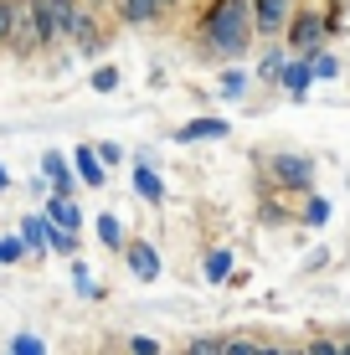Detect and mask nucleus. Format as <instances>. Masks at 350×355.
Segmentation results:
<instances>
[{
  "label": "nucleus",
  "mask_w": 350,
  "mask_h": 355,
  "mask_svg": "<svg viewBox=\"0 0 350 355\" xmlns=\"http://www.w3.org/2000/svg\"><path fill=\"white\" fill-rule=\"evenodd\" d=\"M196 46L216 67L252 57V46H258V31H252V0H216L207 16L196 21Z\"/></svg>",
  "instance_id": "f257e3e1"
},
{
  "label": "nucleus",
  "mask_w": 350,
  "mask_h": 355,
  "mask_svg": "<svg viewBox=\"0 0 350 355\" xmlns=\"http://www.w3.org/2000/svg\"><path fill=\"white\" fill-rule=\"evenodd\" d=\"M263 165H268V186L294 191V196L315 191V155H304V150H273Z\"/></svg>",
  "instance_id": "f03ea898"
},
{
  "label": "nucleus",
  "mask_w": 350,
  "mask_h": 355,
  "mask_svg": "<svg viewBox=\"0 0 350 355\" xmlns=\"http://www.w3.org/2000/svg\"><path fill=\"white\" fill-rule=\"evenodd\" d=\"M330 42V10L320 6H299L288 16V31H283V46L288 52H315V46Z\"/></svg>",
  "instance_id": "7ed1b4c3"
},
{
  "label": "nucleus",
  "mask_w": 350,
  "mask_h": 355,
  "mask_svg": "<svg viewBox=\"0 0 350 355\" xmlns=\"http://www.w3.org/2000/svg\"><path fill=\"white\" fill-rule=\"evenodd\" d=\"M294 10H299V0H252V31H258V42H283Z\"/></svg>",
  "instance_id": "20e7f679"
},
{
  "label": "nucleus",
  "mask_w": 350,
  "mask_h": 355,
  "mask_svg": "<svg viewBox=\"0 0 350 355\" xmlns=\"http://www.w3.org/2000/svg\"><path fill=\"white\" fill-rule=\"evenodd\" d=\"M279 88H283L288 103H304V98H309V88H315V67H309V57H304V52H294V57L283 62Z\"/></svg>",
  "instance_id": "39448f33"
},
{
  "label": "nucleus",
  "mask_w": 350,
  "mask_h": 355,
  "mask_svg": "<svg viewBox=\"0 0 350 355\" xmlns=\"http://www.w3.org/2000/svg\"><path fill=\"white\" fill-rule=\"evenodd\" d=\"M227 134H232V124L222 114H196L175 129V144H211V139H227Z\"/></svg>",
  "instance_id": "423d86ee"
},
{
  "label": "nucleus",
  "mask_w": 350,
  "mask_h": 355,
  "mask_svg": "<svg viewBox=\"0 0 350 355\" xmlns=\"http://www.w3.org/2000/svg\"><path fill=\"white\" fill-rule=\"evenodd\" d=\"M124 263H129V273L139 278V284H155L160 278V248L155 242H144V237H134V242H124Z\"/></svg>",
  "instance_id": "0eeeda50"
},
{
  "label": "nucleus",
  "mask_w": 350,
  "mask_h": 355,
  "mask_svg": "<svg viewBox=\"0 0 350 355\" xmlns=\"http://www.w3.org/2000/svg\"><path fill=\"white\" fill-rule=\"evenodd\" d=\"M42 175H46V186H52V196H78V170H72V160L62 150H46L42 155Z\"/></svg>",
  "instance_id": "6e6552de"
},
{
  "label": "nucleus",
  "mask_w": 350,
  "mask_h": 355,
  "mask_svg": "<svg viewBox=\"0 0 350 355\" xmlns=\"http://www.w3.org/2000/svg\"><path fill=\"white\" fill-rule=\"evenodd\" d=\"M180 0H119V21L124 26H155L160 16H170Z\"/></svg>",
  "instance_id": "1a4fd4ad"
},
{
  "label": "nucleus",
  "mask_w": 350,
  "mask_h": 355,
  "mask_svg": "<svg viewBox=\"0 0 350 355\" xmlns=\"http://www.w3.org/2000/svg\"><path fill=\"white\" fill-rule=\"evenodd\" d=\"M247 88H252V67H243V62L216 67V98H227V103H243Z\"/></svg>",
  "instance_id": "9d476101"
},
{
  "label": "nucleus",
  "mask_w": 350,
  "mask_h": 355,
  "mask_svg": "<svg viewBox=\"0 0 350 355\" xmlns=\"http://www.w3.org/2000/svg\"><path fill=\"white\" fill-rule=\"evenodd\" d=\"M134 196H139V201H150V206L165 201V175L155 170L150 155H139V160H134Z\"/></svg>",
  "instance_id": "9b49d317"
},
{
  "label": "nucleus",
  "mask_w": 350,
  "mask_h": 355,
  "mask_svg": "<svg viewBox=\"0 0 350 355\" xmlns=\"http://www.w3.org/2000/svg\"><path fill=\"white\" fill-rule=\"evenodd\" d=\"M72 170H78V180H82V186H93V191L108 186V165L98 160L93 144H78V150H72Z\"/></svg>",
  "instance_id": "f8f14e48"
},
{
  "label": "nucleus",
  "mask_w": 350,
  "mask_h": 355,
  "mask_svg": "<svg viewBox=\"0 0 350 355\" xmlns=\"http://www.w3.org/2000/svg\"><path fill=\"white\" fill-rule=\"evenodd\" d=\"M288 57H294V52H288L283 42H263L258 62H252V78H258V83H273V88H279V72H283Z\"/></svg>",
  "instance_id": "ddd939ff"
},
{
  "label": "nucleus",
  "mask_w": 350,
  "mask_h": 355,
  "mask_svg": "<svg viewBox=\"0 0 350 355\" xmlns=\"http://www.w3.org/2000/svg\"><path fill=\"white\" fill-rule=\"evenodd\" d=\"M46 222L52 227H62V232H78L82 227V206H78V196H46Z\"/></svg>",
  "instance_id": "4468645a"
},
{
  "label": "nucleus",
  "mask_w": 350,
  "mask_h": 355,
  "mask_svg": "<svg viewBox=\"0 0 350 355\" xmlns=\"http://www.w3.org/2000/svg\"><path fill=\"white\" fill-rule=\"evenodd\" d=\"M93 227H98V242L108 252H124V242H129V232H124V216H114V211H103V216H93Z\"/></svg>",
  "instance_id": "2eb2a0df"
},
{
  "label": "nucleus",
  "mask_w": 350,
  "mask_h": 355,
  "mask_svg": "<svg viewBox=\"0 0 350 355\" xmlns=\"http://www.w3.org/2000/svg\"><path fill=\"white\" fill-rule=\"evenodd\" d=\"M46 237H52V222L42 216H21V242H26V252H46Z\"/></svg>",
  "instance_id": "dca6fc26"
},
{
  "label": "nucleus",
  "mask_w": 350,
  "mask_h": 355,
  "mask_svg": "<svg viewBox=\"0 0 350 355\" xmlns=\"http://www.w3.org/2000/svg\"><path fill=\"white\" fill-rule=\"evenodd\" d=\"M304 57H309V67H315V83H335L345 72V62L330 52V46H315V52H304Z\"/></svg>",
  "instance_id": "f3484780"
},
{
  "label": "nucleus",
  "mask_w": 350,
  "mask_h": 355,
  "mask_svg": "<svg viewBox=\"0 0 350 355\" xmlns=\"http://www.w3.org/2000/svg\"><path fill=\"white\" fill-rule=\"evenodd\" d=\"M232 248H211L207 252V263H201V273H207V284H227V278H232Z\"/></svg>",
  "instance_id": "a211bd4d"
},
{
  "label": "nucleus",
  "mask_w": 350,
  "mask_h": 355,
  "mask_svg": "<svg viewBox=\"0 0 350 355\" xmlns=\"http://www.w3.org/2000/svg\"><path fill=\"white\" fill-rule=\"evenodd\" d=\"M21 21H26V0H0V46H10Z\"/></svg>",
  "instance_id": "6ab92c4d"
},
{
  "label": "nucleus",
  "mask_w": 350,
  "mask_h": 355,
  "mask_svg": "<svg viewBox=\"0 0 350 355\" xmlns=\"http://www.w3.org/2000/svg\"><path fill=\"white\" fill-rule=\"evenodd\" d=\"M299 222H304V227H324V222H330V201L309 191V201H304V211H299Z\"/></svg>",
  "instance_id": "aec40b11"
},
{
  "label": "nucleus",
  "mask_w": 350,
  "mask_h": 355,
  "mask_svg": "<svg viewBox=\"0 0 350 355\" xmlns=\"http://www.w3.org/2000/svg\"><path fill=\"white\" fill-rule=\"evenodd\" d=\"M180 355H227V340H222V335H196Z\"/></svg>",
  "instance_id": "412c9836"
},
{
  "label": "nucleus",
  "mask_w": 350,
  "mask_h": 355,
  "mask_svg": "<svg viewBox=\"0 0 350 355\" xmlns=\"http://www.w3.org/2000/svg\"><path fill=\"white\" fill-rule=\"evenodd\" d=\"M88 83H93V93H114V88H119V67H114V62H98Z\"/></svg>",
  "instance_id": "4be33fe9"
},
{
  "label": "nucleus",
  "mask_w": 350,
  "mask_h": 355,
  "mask_svg": "<svg viewBox=\"0 0 350 355\" xmlns=\"http://www.w3.org/2000/svg\"><path fill=\"white\" fill-rule=\"evenodd\" d=\"M46 252H62V258H72V252H78V232L52 227V237H46Z\"/></svg>",
  "instance_id": "5701e85b"
},
{
  "label": "nucleus",
  "mask_w": 350,
  "mask_h": 355,
  "mask_svg": "<svg viewBox=\"0 0 350 355\" xmlns=\"http://www.w3.org/2000/svg\"><path fill=\"white\" fill-rule=\"evenodd\" d=\"M26 258V242H21V232L16 237H0V268H10V263H21Z\"/></svg>",
  "instance_id": "b1692460"
},
{
  "label": "nucleus",
  "mask_w": 350,
  "mask_h": 355,
  "mask_svg": "<svg viewBox=\"0 0 350 355\" xmlns=\"http://www.w3.org/2000/svg\"><path fill=\"white\" fill-rule=\"evenodd\" d=\"M10 355H46V345H42V335H16L10 340Z\"/></svg>",
  "instance_id": "393cba45"
},
{
  "label": "nucleus",
  "mask_w": 350,
  "mask_h": 355,
  "mask_svg": "<svg viewBox=\"0 0 350 355\" xmlns=\"http://www.w3.org/2000/svg\"><path fill=\"white\" fill-rule=\"evenodd\" d=\"M93 150H98V160H103L108 170H114V165H124V144H114V139H98Z\"/></svg>",
  "instance_id": "a878e982"
},
{
  "label": "nucleus",
  "mask_w": 350,
  "mask_h": 355,
  "mask_svg": "<svg viewBox=\"0 0 350 355\" xmlns=\"http://www.w3.org/2000/svg\"><path fill=\"white\" fill-rule=\"evenodd\" d=\"M129 355H165V350H160L155 335H134V340H129Z\"/></svg>",
  "instance_id": "bb28decb"
},
{
  "label": "nucleus",
  "mask_w": 350,
  "mask_h": 355,
  "mask_svg": "<svg viewBox=\"0 0 350 355\" xmlns=\"http://www.w3.org/2000/svg\"><path fill=\"white\" fill-rule=\"evenodd\" d=\"M304 355H340V340H330V335H320V340H309Z\"/></svg>",
  "instance_id": "cd10ccee"
},
{
  "label": "nucleus",
  "mask_w": 350,
  "mask_h": 355,
  "mask_svg": "<svg viewBox=\"0 0 350 355\" xmlns=\"http://www.w3.org/2000/svg\"><path fill=\"white\" fill-rule=\"evenodd\" d=\"M72 284H78V293H98V288H93V278H88V268H82L78 258H72Z\"/></svg>",
  "instance_id": "c85d7f7f"
},
{
  "label": "nucleus",
  "mask_w": 350,
  "mask_h": 355,
  "mask_svg": "<svg viewBox=\"0 0 350 355\" xmlns=\"http://www.w3.org/2000/svg\"><path fill=\"white\" fill-rule=\"evenodd\" d=\"M258 350V340H247V335H232L227 340V355H252Z\"/></svg>",
  "instance_id": "c756f323"
},
{
  "label": "nucleus",
  "mask_w": 350,
  "mask_h": 355,
  "mask_svg": "<svg viewBox=\"0 0 350 355\" xmlns=\"http://www.w3.org/2000/svg\"><path fill=\"white\" fill-rule=\"evenodd\" d=\"M252 355H294V350H283V345H258Z\"/></svg>",
  "instance_id": "7c9ffc66"
},
{
  "label": "nucleus",
  "mask_w": 350,
  "mask_h": 355,
  "mask_svg": "<svg viewBox=\"0 0 350 355\" xmlns=\"http://www.w3.org/2000/svg\"><path fill=\"white\" fill-rule=\"evenodd\" d=\"M6 191H10V170L0 165V196H6Z\"/></svg>",
  "instance_id": "2f4dec72"
},
{
  "label": "nucleus",
  "mask_w": 350,
  "mask_h": 355,
  "mask_svg": "<svg viewBox=\"0 0 350 355\" xmlns=\"http://www.w3.org/2000/svg\"><path fill=\"white\" fill-rule=\"evenodd\" d=\"M340 355H350V340H340Z\"/></svg>",
  "instance_id": "473e14b6"
},
{
  "label": "nucleus",
  "mask_w": 350,
  "mask_h": 355,
  "mask_svg": "<svg viewBox=\"0 0 350 355\" xmlns=\"http://www.w3.org/2000/svg\"><path fill=\"white\" fill-rule=\"evenodd\" d=\"M299 6H315V0H299Z\"/></svg>",
  "instance_id": "72a5a7b5"
}]
</instances>
